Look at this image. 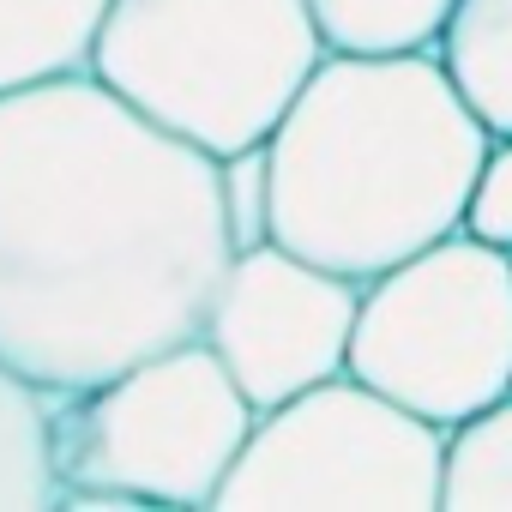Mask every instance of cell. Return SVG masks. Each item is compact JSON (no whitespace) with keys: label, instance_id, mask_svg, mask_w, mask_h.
I'll use <instances>...</instances> for the list:
<instances>
[{"label":"cell","instance_id":"obj_2","mask_svg":"<svg viewBox=\"0 0 512 512\" xmlns=\"http://www.w3.org/2000/svg\"><path fill=\"white\" fill-rule=\"evenodd\" d=\"M494 133L434 49L326 55L272 127V241L356 284L464 229Z\"/></svg>","mask_w":512,"mask_h":512},{"label":"cell","instance_id":"obj_9","mask_svg":"<svg viewBox=\"0 0 512 512\" xmlns=\"http://www.w3.org/2000/svg\"><path fill=\"white\" fill-rule=\"evenodd\" d=\"M109 0H0V91L91 67Z\"/></svg>","mask_w":512,"mask_h":512},{"label":"cell","instance_id":"obj_6","mask_svg":"<svg viewBox=\"0 0 512 512\" xmlns=\"http://www.w3.org/2000/svg\"><path fill=\"white\" fill-rule=\"evenodd\" d=\"M446 428L356 374L260 410L217 506L229 512H440Z\"/></svg>","mask_w":512,"mask_h":512},{"label":"cell","instance_id":"obj_10","mask_svg":"<svg viewBox=\"0 0 512 512\" xmlns=\"http://www.w3.org/2000/svg\"><path fill=\"white\" fill-rule=\"evenodd\" d=\"M49 404H55V392L25 380L13 362H0V512L61 506Z\"/></svg>","mask_w":512,"mask_h":512},{"label":"cell","instance_id":"obj_5","mask_svg":"<svg viewBox=\"0 0 512 512\" xmlns=\"http://www.w3.org/2000/svg\"><path fill=\"white\" fill-rule=\"evenodd\" d=\"M350 374L458 428L512 392V253L452 229L362 284Z\"/></svg>","mask_w":512,"mask_h":512},{"label":"cell","instance_id":"obj_12","mask_svg":"<svg viewBox=\"0 0 512 512\" xmlns=\"http://www.w3.org/2000/svg\"><path fill=\"white\" fill-rule=\"evenodd\" d=\"M440 512H512V392L446 428Z\"/></svg>","mask_w":512,"mask_h":512},{"label":"cell","instance_id":"obj_4","mask_svg":"<svg viewBox=\"0 0 512 512\" xmlns=\"http://www.w3.org/2000/svg\"><path fill=\"white\" fill-rule=\"evenodd\" d=\"M260 410L205 338L55 392L61 506H217Z\"/></svg>","mask_w":512,"mask_h":512},{"label":"cell","instance_id":"obj_8","mask_svg":"<svg viewBox=\"0 0 512 512\" xmlns=\"http://www.w3.org/2000/svg\"><path fill=\"white\" fill-rule=\"evenodd\" d=\"M434 55L470 115L494 139H512V0H458Z\"/></svg>","mask_w":512,"mask_h":512},{"label":"cell","instance_id":"obj_7","mask_svg":"<svg viewBox=\"0 0 512 512\" xmlns=\"http://www.w3.org/2000/svg\"><path fill=\"white\" fill-rule=\"evenodd\" d=\"M362 284L314 266L284 241L241 247L205 314V344L235 374L253 410H278L296 392L350 374Z\"/></svg>","mask_w":512,"mask_h":512},{"label":"cell","instance_id":"obj_14","mask_svg":"<svg viewBox=\"0 0 512 512\" xmlns=\"http://www.w3.org/2000/svg\"><path fill=\"white\" fill-rule=\"evenodd\" d=\"M464 229L500 253H512V139H494L482 169H476V187H470V205H464Z\"/></svg>","mask_w":512,"mask_h":512},{"label":"cell","instance_id":"obj_1","mask_svg":"<svg viewBox=\"0 0 512 512\" xmlns=\"http://www.w3.org/2000/svg\"><path fill=\"white\" fill-rule=\"evenodd\" d=\"M229 260L211 151L91 67L0 91V362L85 392L193 344Z\"/></svg>","mask_w":512,"mask_h":512},{"label":"cell","instance_id":"obj_11","mask_svg":"<svg viewBox=\"0 0 512 512\" xmlns=\"http://www.w3.org/2000/svg\"><path fill=\"white\" fill-rule=\"evenodd\" d=\"M332 55H416L434 49L458 0H308Z\"/></svg>","mask_w":512,"mask_h":512},{"label":"cell","instance_id":"obj_3","mask_svg":"<svg viewBox=\"0 0 512 512\" xmlns=\"http://www.w3.org/2000/svg\"><path fill=\"white\" fill-rule=\"evenodd\" d=\"M326 55L308 0H109L91 73L175 139L229 157L272 139Z\"/></svg>","mask_w":512,"mask_h":512},{"label":"cell","instance_id":"obj_13","mask_svg":"<svg viewBox=\"0 0 512 512\" xmlns=\"http://www.w3.org/2000/svg\"><path fill=\"white\" fill-rule=\"evenodd\" d=\"M217 199H223V223H229L235 253L272 241V151L241 145V151L217 157Z\"/></svg>","mask_w":512,"mask_h":512}]
</instances>
